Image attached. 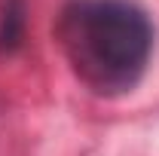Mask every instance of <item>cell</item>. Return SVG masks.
I'll list each match as a JSON object with an SVG mask.
<instances>
[{
  "label": "cell",
  "mask_w": 159,
  "mask_h": 156,
  "mask_svg": "<svg viewBox=\"0 0 159 156\" xmlns=\"http://www.w3.org/2000/svg\"><path fill=\"white\" fill-rule=\"evenodd\" d=\"M58 43L92 92H129L150 61L153 28L132 0H74L58 19Z\"/></svg>",
  "instance_id": "obj_1"
}]
</instances>
